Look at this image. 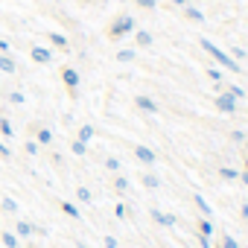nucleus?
<instances>
[{"instance_id":"obj_7","label":"nucleus","mask_w":248,"mask_h":248,"mask_svg":"<svg viewBox=\"0 0 248 248\" xmlns=\"http://www.w3.org/2000/svg\"><path fill=\"white\" fill-rule=\"evenodd\" d=\"M135 102H138L140 111H146V114H158V102H155L152 96H138Z\"/></svg>"},{"instance_id":"obj_36","label":"nucleus","mask_w":248,"mask_h":248,"mask_svg":"<svg viewBox=\"0 0 248 248\" xmlns=\"http://www.w3.org/2000/svg\"><path fill=\"white\" fill-rule=\"evenodd\" d=\"M199 248H210V236H199Z\"/></svg>"},{"instance_id":"obj_27","label":"nucleus","mask_w":248,"mask_h":248,"mask_svg":"<svg viewBox=\"0 0 248 248\" xmlns=\"http://www.w3.org/2000/svg\"><path fill=\"white\" fill-rule=\"evenodd\" d=\"M219 175H222V178H228V181L239 178V172H236V170H228V167H222V170H219Z\"/></svg>"},{"instance_id":"obj_13","label":"nucleus","mask_w":248,"mask_h":248,"mask_svg":"<svg viewBox=\"0 0 248 248\" xmlns=\"http://www.w3.org/2000/svg\"><path fill=\"white\" fill-rule=\"evenodd\" d=\"M93 135H96V132H93V126H91V123H85V126L79 129V138H76V140H82V143H91V140H93Z\"/></svg>"},{"instance_id":"obj_25","label":"nucleus","mask_w":248,"mask_h":248,"mask_svg":"<svg viewBox=\"0 0 248 248\" xmlns=\"http://www.w3.org/2000/svg\"><path fill=\"white\" fill-rule=\"evenodd\" d=\"M117 62H135V50H120L117 53Z\"/></svg>"},{"instance_id":"obj_35","label":"nucleus","mask_w":248,"mask_h":248,"mask_svg":"<svg viewBox=\"0 0 248 248\" xmlns=\"http://www.w3.org/2000/svg\"><path fill=\"white\" fill-rule=\"evenodd\" d=\"M207 76H210V79H213V82H219V79H222V73H219V70H216V67H210V70H207Z\"/></svg>"},{"instance_id":"obj_40","label":"nucleus","mask_w":248,"mask_h":248,"mask_svg":"<svg viewBox=\"0 0 248 248\" xmlns=\"http://www.w3.org/2000/svg\"><path fill=\"white\" fill-rule=\"evenodd\" d=\"M242 216H245V219H248V204H242Z\"/></svg>"},{"instance_id":"obj_28","label":"nucleus","mask_w":248,"mask_h":248,"mask_svg":"<svg viewBox=\"0 0 248 248\" xmlns=\"http://www.w3.org/2000/svg\"><path fill=\"white\" fill-rule=\"evenodd\" d=\"M0 158H12V149L6 146V140L0 138Z\"/></svg>"},{"instance_id":"obj_8","label":"nucleus","mask_w":248,"mask_h":248,"mask_svg":"<svg viewBox=\"0 0 248 248\" xmlns=\"http://www.w3.org/2000/svg\"><path fill=\"white\" fill-rule=\"evenodd\" d=\"M0 242H3L6 248H21V236L15 231H3V233H0Z\"/></svg>"},{"instance_id":"obj_38","label":"nucleus","mask_w":248,"mask_h":248,"mask_svg":"<svg viewBox=\"0 0 248 248\" xmlns=\"http://www.w3.org/2000/svg\"><path fill=\"white\" fill-rule=\"evenodd\" d=\"M105 248H117V239L114 236H105Z\"/></svg>"},{"instance_id":"obj_31","label":"nucleus","mask_w":248,"mask_h":248,"mask_svg":"<svg viewBox=\"0 0 248 248\" xmlns=\"http://www.w3.org/2000/svg\"><path fill=\"white\" fill-rule=\"evenodd\" d=\"M105 170H114V172H117V170H120V161H117V158H105Z\"/></svg>"},{"instance_id":"obj_24","label":"nucleus","mask_w":248,"mask_h":248,"mask_svg":"<svg viewBox=\"0 0 248 248\" xmlns=\"http://www.w3.org/2000/svg\"><path fill=\"white\" fill-rule=\"evenodd\" d=\"M114 190H117V193H126V190H129V181L123 178V175H117V178H114Z\"/></svg>"},{"instance_id":"obj_12","label":"nucleus","mask_w":248,"mask_h":248,"mask_svg":"<svg viewBox=\"0 0 248 248\" xmlns=\"http://www.w3.org/2000/svg\"><path fill=\"white\" fill-rule=\"evenodd\" d=\"M0 70H3V73H15V70H18V64H15V59H12L9 53L0 56Z\"/></svg>"},{"instance_id":"obj_17","label":"nucleus","mask_w":248,"mask_h":248,"mask_svg":"<svg viewBox=\"0 0 248 248\" xmlns=\"http://www.w3.org/2000/svg\"><path fill=\"white\" fill-rule=\"evenodd\" d=\"M50 44H53V47H62V50H64V47H67V38H64L62 32H50Z\"/></svg>"},{"instance_id":"obj_34","label":"nucleus","mask_w":248,"mask_h":248,"mask_svg":"<svg viewBox=\"0 0 248 248\" xmlns=\"http://www.w3.org/2000/svg\"><path fill=\"white\" fill-rule=\"evenodd\" d=\"M222 248H236V239H233V236H225V239H222Z\"/></svg>"},{"instance_id":"obj_33","label":"nucleus","mask_w":248,"mask_h":248,"mask_svg":"<svg viewBox=\"0 0 248 248\" xmlns=\"http://www.w3.org/2000/svg\"><path fill=\"white\" fill-rule=\"evenodd\" d=\"M9 99H12L15 105H21V102H24V93H21V91H12V93H9Z\"/></svg>"},{"instance_id":"obj_29","label":"nucleus","mask_w":248,"mask_h":248,"mask_svg":"<svg viewBox=\"0 0 248 248\" xmlns=\"http://www.w3.org/2000/svg\"><path fill=\"white\" fill-rule=\"evenodd\" d=\"M228 93H231L233 99H242V96H245V93H242V88H236V85H231V88H228Z\"/></svg>"},{"instance_id":"obj_1","label":"nucleus","mask_w":248,"mask_h":248,"mask_svg":"<svg viewBox=\"0 0 248 248\" xmlns=\"http://www.w3.org/2000/svg\"><path fill=\"white\" fill-rule=\"evenodd\" d=\"M202 47H204V53H210V59H213V62H219L222 67H228V70H233V73L239 70V62H233V59H231V56H228L225 50H219V47H216L213 41L202 38Z\"/></svg>"},{"instance_id":"obj_22","label":"nucleus","mask_w":248,"mask_h":248,"mask_svg":"<svg viewBox=\"0 0 248 248\" xmlns=\"http://www.w3.org/2000/svg\"><path fill=\"white\" fill-rule=\"evenodd\" d=\"M184 15H187L190 21H204V15H202V12H199L196 6H187V9H184Z\"/></svg>"},{"instance_id":"obj_32","label":"nucleus","mask_w":248,"mask_h":248,"mask_svg":"<svg viewBox=\"0 0 248 248\" xmlns=\"http://www.w3.org/2000/svg\"><path fill=\"white\" fill-rule=\"evenodd\" d=\"M135 3H138V6H143V9H155L158 0H135Z\"/></svg>"},{"instance_id":"obj_41","label":"nucleus","mask_w":248,"mask_h":248,"mask_svg":"<svg viewBox=\"0 0 248 248\" xmlns=\"http://www.w3.org/2000/svg\"><path fill=\"white\" fill-rule=\"evenodd\" d=\"M242 181H245V184H248V170H245V172H242Z\"/></svg>"},{"instance_id":"obj_26","label":"nucleus","mask_w":248,"mask_h":248,"mask_svg":"<svg viewBox=\"0 0 248 248\" xmlns=\"http://www.w3.org/2000/svg\"><path fill=\"white\" fill-rule=\"evenodd\" d=\"M70 149H73V155H85V152H88V143H82V140H73V146H70Z\"/></svg>"},{"instance_id":"obj_5","label":"nucleus","mask_w":248,"mask_h":248,"mask_svg":"<svg viewBox=\"0 0 248 248\" xmlns=\"http://www.w3.org/2000/svg\"><path fill=\"white\" fill-rule=\"evenodd\" d=\"M135 158H138L140 164H146V167L155 164V152H152L149 146H135Z\"/></svg>"},{"instance_id":"obj_11","label":"nucleus","mask_w":248,"mask_h":248,"mask_svg":"<svg viewBox=\"0 0 248 248\" xmlns=\"http://www.w3.org/2000/svg\"><path fill=\"white\" fill-rule=\"evenodd\" d=\"M15 233L27 239V236H32V233H35V225H32V222H27V219H21V222L15 225Z\"/></svg>"},{"instance_id":"obj_18","label":"nucleus","mask_w":248,"mask_h":248,"mask_svg":"<svg viewBox=\"0 0 248 248\" xmlns=\"http://www.w3.org/2000/svg\"><path fill=\"white\" fill-rule=\"evenodd\" d=\"M193 202H196V207H199V210H202L204 216H210V204H207V202H204V199H202L199 193H193Z\"/></svg>"},{"instance_id":"obj_16","label":"nucleus","mask_w":248,"mask_h":248,"mask_svg":"<svg viewBox=\"0 0 248 248\" xmlns=\"http://www.w3.org/2000/svg\"><path fill=\"white\" fill-rule=\"evenodd\" d=\"M213 231H216V228H213L210 219H202V222H199V233H202V236H213Z\"/></svg>"},{"instance_id":"obj_19","label":"nucleus","mask_w":248,"mask_h":248,"mask_svg":"<svg viewBox=\"0 0 248 248\" xmlns=\"http://www.w3.org/2000/svg\"><path fill=\"white\" fill-rule=\"evenodd\" d=\"M0 207H3L6 213H18V202H15V199H9V196H6L3 202H0Z\"/></svg>"},{"instance_id":"obj_14","label":"nucleus","mask_w":248,"mask_h":248,"mask_svg":"<svg viewBox=\"0 0 248 248\" xmlns=\"http://www.w3.org/2000/svg\"><path fill=\"white\" fill-rule=\"evenodd\" d=\"M12 135H15V129H12V123L3 117V120H0V138H3V140H12Z\"/></svg>"},{"instance_id":"obj_39","label":"nucleus","mask_w":248,"mask_h":248,"mask_svg":"<svg viewBox=\"0 0 248 248\" xmlns=\"http://www.w3.org/2000/svg\"><path fill=\"white\" fill-rule=\"evenodd\" d=\"M0 53H9V41L6 38H0Z\"/></svg>"},{"instance_id":"obj_37","label":"nucleus","mask_w":248,"mask_h":248,"mask_svg":"<svg viewBox=\"0 0 248 248\" xmlns=\"http://www.w3.org/2000/svg\"><path fill=\"white\" fill-rule=\"evenodd\" d=\"M231 138H233V140H236V143H245V135H242V132H233V135H231Z\"/></svg>"},{"instance_id":"obj_23","label":"nucleus","mask_w":248,"mask_h":248,"mask_svg":"<svg viewBox=\"0 0 248 248\" xmlns=\"http://www.w3.org/2000/svg\"><path fill=\"white\" fill-rule=\"evenodd\" d=\"M135 38H138V44H140V47H149V44H152V35H149L146 30H140V32H138Z\"/></svg>"},{"instance_id":"obj_20","label":"nucleus","mask_w":248,"mask_h":248,"mask_svg":"<svg viewBox=\"0 0 248 248\" xmlns=\"http://www.w3.org/2000/svg\"><path fill=\"white\" fill-rule=\"evenodd\" d=\"M143 184H146L149 190H158V187H161V181H158V175H152V172H146V175H143Z\"/></svg>"},{"instance_id":"obj_10","label":"nucleus","mask_w":248,"mask_h":248,"mask_svg":"<svg viewBox=\"0 0 248 248\" xmlns=\"http://www.w3.org/2000/svg\"><path fill=\"white\" fill-rule=\"evenodd\" d=\"M35 143H38V146H50V143H53V132H50L47 126H41V129L35 132Z\"/></svg>"},{"instance_id":"obj_3","label":"nucleus","mask_w":248,"mask_h":248,"mask_svg":"<svg viewBox=\"0 0 248 248\" xmlns=\"http://www.w3.org/2000/svg\"><path fill=\"white\" fill-rule=\"evenodd\" d=\"M216 108H219V111H225V114H233V111H236V99L225 91V93H219V96H216Z\"/></svg>"},{"instance_id":"obj_6","label":"nucleus","mask_w":248,"mask_h":248,"mask_svg":"<svg viewBox=\"0 0 248 248\" xmlns=\"http://www.w3.org/2000/svg\"><path fill=\"white\" fill-rule=\"evenodd\" d=\"M32 62H38V64H50V62H53V53H50L47 47H32Z\"/></svg>"},{"instance_id":"obj_2","label":"nucleus","mask_w":248,"mask_h":248,"mask_svg":"<svg viewBox=\"0 0 248 248\" xmlns=\"http://www.w3.org/2000/svg\"><path fill=\"white\" fill-rule=\"evenodd\" d=\"M132 30H135V18H132V15H120V18L111 24L108 35H111V38H123V35H129Z\"/></svg>"},{"instance_id":"obj_4","label":"nucleus","mask_w":248,"mask_h":248,"mask_svg":"<svg viewBox=\"0 0 248 248\" xmlns=\"http://www.w3.org/2000/svg\"><path fill=\"white\" fill-rule=\"evenodd\" d=\"M62 82L67 85L70 93H76V88H79V73H76L73 67H64V70H62Z\"/></svg>"},{"instance_id":"obj_21","label":"nucleus","mask_w":248,"mask_h":248,"mask_svg":"<svg viewBox=\"0 0 248 248\" xmlns=\"http://www.w3.org/2000/svg\"><path fill=\"white\" fill-rule=\"evenodd\" d=\"M76 199H79V202H85V204H91V202H93V196H91V190H88V187H79V190H76Z\"/></svg>"},{"instance_id":"obj_15","label":"nucleus","mask_w":248,"mask_h":248,"mask_svg":"<svg viewBox=\"0 0 248 248\" xmlns=\"http://www.w3.org/2000/svg\"><path fill=\"white\" fill-rule=\"evenodd\" d=\"M62 210H64L70 219H79V216H82V213H79V207H76L73 202H62Z\"/></svg>"},{"instance_id":"obj_42","label":"nucleus","mask_w":248,"mask_h":248,"mask_svg":"<svg viewBox=\"0 0 248 248\" xmlns=\"http://www.w3.org/2000/svg\"><path fill=\"white\" fill-rule=\"evenodd\" d=\"M245 146H248V143H245Z\"/></svg>"},{"instance_id":"obj_9","label":"nucleus","mask_w":248,"mask_h":248,"mask_svg":"<svg viewBox=\"0 0 248 248\" xmlns=\"http://www.w3.org/2000/svg\"><path fill=\"white\" fill-rule=\"evenodd\" d=\"M152 219H155L158 225H164V228H172V225H175V216H170V213H161L158 207H152Z\"/></svg>"},{"instance_id":"obj_30","label":"nucleus","mask_w":248,"mask_h":248,"mask_svg":"<svg viewBox=\"0 0 248 248\" xmlns=\"http://www.w3.org/2000/svg\"><path fill=\"white\" fill-rule=\"evenodd\" d=\"M24 149H27V155H38V149H41V146H38L35 140H30V143H27Z\"/></svg>"}]
</instances>
